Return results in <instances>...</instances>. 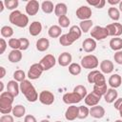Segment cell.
<instances>
[{
    "label": "cell",
    "mask_w": 122,
    "mask_h": 122,
    "mask_svg": "<svg viewBox=\"0 0 122 122\" xmlns=\"http://www.w3.org/2000/svg\"><path fill=\"white\" fill-rule=\"evenodd\" d=\"M114 122H122V120H121V119H117V120H115Z\"/></svg>",
    "instance_id": "cell-57"
},
{
    "label": "cell",
    "mask_w": 122,
    "mask_h": 122,
    "mask_svg": "<svg viewBox=\"0 0 122 122\" xmlns=\"http://www.w3.org/2000/svg\"><path fill=\"white\" fill-rule=\"evenodd\" d=\"M40 9V4L38 1L36 0H30L27 3L26 7H25V10H26V12L28 15H30V16H33L35 15L38 10Z\"/></svg>",
    "instance_id": "cell-13"
},
{
    "label": "cell",
    "mask_w": 122,
    "mask_h": 122,
    "mask_svg": "<svg viewBox=\"0 0 122 122\" xmlns=\"http://www.w3.org/2000/svg\"><path fill=\"white\" fill-rule=\"evenodd\" d=\"M38 100L40 101V103H42L43 105H51L54 102V95L50 91H42L39 93V97Z\"/></svg>",
    "instance_id": "cell-10"
},
{
    "label": "cell",
    "mask_w": 122,
    "mask_h": 122,
    "mask_svg": "<svg viewBox=\"0 0 122 122\" xmlns=\"http://www.w3.org/2000/svg\"><path fill=\"white\" fill-rule=\"evenodd\" d=\"M83 98L78 95L76 92H66L63 97H62V100L65 104H76V103H79Z\"/></svg>",
    "instance_id": "cell-12"
},
{
    "label": "cell",
    "mask_w": 122,
    "mask_h": 122,
    "mask_svg": "<svg viewBox=\"0 0 122 122\" xmlns=\"http://www.w3.org/2000/svg\"><path fill=\"white\" fill-rule=\"evenodd\" d=\"M118 8H119V9H118V10H119V11H121V12H122V1L119 3V7H118Z\"/></svg>",
    "instance_id": "cell-55"
},
{
    "label": "cell",
    "mask_w": 122,
    "mask_h": 122,
    "mask_svg": "<svg viewBox=\"0 0 122 122\" xmlns=\"http://www.w3.org/2000/svg\"><path fill=\"white\" fill-rule=\"evenodd\" d=\"M7 42L5 41L4 38H1L0 39V54H3L7 49Z\"/></svg>",
    "instance_id": "cell-49"
},
{
    "label": "cell",
    "mask_w": 122,
    "mask_h": 122,
    "mask_svg": "<svg viewBox=\"0 0 122 122\" xmlns=\"http://www.w3.org/2000/svg\"><path fill=\"white\" fill-rule=\"evenodd\" d=\"M76 17L81 21L90 20L92 17V9L89 6H81L76 10Z\"/></svg>",
    "instance_id": "cell-8"
},
{
    "label": "cell",
    "mask_w": 122,
    "mask_h": 122,
    "mask_svg": "<svg viewBox=\"0 0 122 122\" xmlns=\"http://www.w3.org/2000/svg\"><path fill=\"white\" fill-rule=\"evenodd\" d=\"M40 122H50V121H49L48 119H43V120H41Z\"/></svg>",
    "instance_id": "cell-56"
},
{
    "label": "cell",
    "mask_w": 122,
    "mask_h": 122,
    "mask_svg": "<svg viewBox=\"0 0 122 122\" xmlns=\"http://www.w3.org/2000/svg\"><path fill=\"white\" fill-rule=\"evenodd\" d=\"M4 7H5L4 1H0V12H2V11H3V10H4Z\"/></svg>",
    "instance_id": "cell-53"
},
{
    "label": "cell",
    "mask_w": 122,
    "mask_h": 122,
    "mask_svg": "<svg viewBox=\"0 0 122 122\" xmlns=\"http://www.w3.org/2000/svg\"><path fill=\"white\" fill-rule=\"evenodd\" d=\"M73 92H76L78 95H80L83 99L87 96V89H86V87L85 86H83V85H77V86H75L74 87V89H73Z\"/></svg>",
    "instance_id": "cell-39"
},
{
    "label": "cell",
    "mask_w": 122,
    "mask_h": 122,
    "mask_svg": "<svg viewBox=\"0 0 122 122\" xmlns=\"http://www.w3.org/2000/svg\"><path fill=\"white\" fill-rule=\"evenodd\" d=\"M8 44L12 50H20V39L19 38H10L8 41Z\"/></svg>",
    "instance_id": "cell-43"
},
{
    "label": "cell",
    "mask_w": 122,
    "mask_h": 122,
    "mask_svg": "<svg viewBox=\"0 0 122 122\" xmlns=\"http://www.w3.org/2000/svg\"><path fill=\"white\" fill-rule=\"evenodd\" d=\"M81 70H82L81 65H79L77 63H71L69 66V71L72 75H78V74H80L81 73Z\"/></svg>",
    "instance_id": "cell-34"
},
{
    "label": "cell",
    "mask_w": 122,
    "mask_h": 122,
    "mask_svg": "<svg viewBox=\"0 0 122 122\" xmlns=\"http://www.w3.org/2000/svg\"><path fill=\"white\" fill-rule=\"evenodd\" d=\"M113 59L118 65H122V51H116L113 55Z\"/></svg>",
    "instance_id": "cell-47"
},
{
    "label": "cell",
    "mask_w": 122,
    "mask_h": 122,
    "mask_svg": "<svg viewBox=\"0 0 122 122\" xmlns=\"http://www.w3.org/2000/svg\"><path fill=\"white\" fill-rule=\"evenodd\" d=\"M105 112H106L105 109L102 106H99V105L93 106L90 109V115L92 116L93 118H96V119L102 118L105 115Z\"/></svg>",
    "instance_id": "cell-17"
},
{
    "label": "cell",
    "mask_w": 122,
    "mask_h": 122,
    "mask_svg": "<svg viewBox=\"0 0 122 122\" xmlns=\"http://www.w3.org/2000/svg\"><path fill=\"white\" fill-rule=\"evenodd\" d=\"M71 60H72V56L70 52H62L59 56H58V64L61 67H67L70 66L71 64Z\"/></svg>",
    "instance_id": "cell-16"
},
{
    "label": "cell",
    "mask_w": 122,
    "mask_h": 122,
    "mask_svg": "<svg viewBox=\"0 0 122 122\" xmlns=\"http://www.w3.org/2000/svg\"><path fill=\"white\" fill-rule=\"evenodd\" d=\"M0 86H1V89H0V92H3V89H4V83H3L2 81L0 82Z\"/></svg>",
    "instance_id": "cell-54"
},
{
    "label": "cell",
    "mask_w": 122,
    "mask_h": 122,
    "mask_svg": "<svg viewBox=\"0 0 122 122\" xmlns=\"http://www.w3.org/2000/svg\"><path fill=\"white\" fill-rule=\"evenodd\" d=\"M0 122H14L13 116H11L10 114H3L0 117Z\"/></svg>",
    "instance_id": "cell-48"
},
{
    "label": "cell",
    "mask_w": 122,
    "mask_h": 122,
    "mask_svg": "<svg viewBox=\"0 0 122 122\" xmlns=\"http://www.w3.org/2000/svg\"><path fill=\"white\" fill-rule=\"evenodd\" d=\"M4 4H5V8H7L8 10H15V9L18 7L19 2H18V0H6V1H4Z\"/></svg>",
    "instance_id": "cell-42"
},
{
    "label": "cell",
    "mask_w": 122,
    "mask_h": 122,
    "mask_svg": "<svg viewBox=\"0 0 122 122\" xmlns=\"http://www.w3.org/2000/svg\"><path fill=\"white\" fill-rule=\"evenodd\" d=\"M109 45H110V48L112 51H121V49H122V38L113 37L110 40Z\"/></svg>",
    "instance_id": "cell-29"
},
{
    "label": "cell",
    "mask_w": 122,
    "mask_h": 122,
    "mask_svg": "<svg viewBox=\"0 0 122 122\" xmlns=\"http://www.w3.org/2000/svg\"><path fill=\"white\" fill-rule=\"evenodd\" d=\"M0 71H1V74H0V78H3V77L6 75V69H5L3 66H1V67H0Z\"/></svg>",
    "instance_id": "cell-51"
},
{
    "label": "cell",
    "mask_w": 122,
    "mask_h": 122,
    "mask_svg": "<svg viewBox=\"0 0 122 122\" xmlns=\"http://www.w3.org/2000/svg\"><path fill=\"white\" fill-rule=\"evenodd\" d=\"M42 30V24L39 21H33L29 27V32L31 36H37Z\"/></svg>",
    "instance_id": "cell-23"
},
{
    "label": "cell",
    "mask_w": 122,
    "mask_h": 122,
    "mask_svg": "<svg viewBox=\"0 0 122 122\" xmlns=\"http://www.w3.org/2000/svg\"><path fill=\"white\" fill-rule=\"evenodd\" d=\"M55 122H62V121H55Z\"/></svg>",
    "instance_id": "cell-58"
},
{
    "label": "cell",
    "mask_w": 122,
    "mask_h": 122,
    "mask_svg": "<svg viewBox=\"0 0 122 122\" xmlns=\"http://www.w3.org/2000/svg\"><path fill=\"white\" fill-rule=\"evenodd\" d=\"M108 15L109 17L113 21H118L120 18V11L115 7H111L108 10Z\"/></svg>",
    "instance_id": "cell-32"
},
{
    "label": "cell",
    "mask_w": 122,
    "mask_h": 122,
    "mask_svg": "<svg viewBox=\"0 0 122 122\" xmlns=\"http://www.w3.org/2000/svg\"><path fill=\"white\" fill-rule=\"evenodd\" d=\"M19 91H20V84H18L17 81H15V80H10L8 82L7 92H9L14 97L19 94Z\"/></svg>",
    "instance_id": "cell-18"
},
{
    "label": "cell",
    "mask_w": 122,
    "mask_h": 122,
    "mask_svg": "<svg viewBox=\"0 0 122 122\" xmlns=\"http://www.w3.org/2000/svg\"><path fill=\"white\" fill-rule=\"evenodd\" d=\"M18 122H21V121H18Z\"/></svg>",
    "instance_id": "cell-59"
},
{
    "label": "cell",
    "mask_w": 122,
    "mask_h": 122,
    "mask_svg": "<svg viewBox=\"0 0 122 122\" xmlns=\"http://www.w3.org/2000/svg\"><path fill=\"white\" fill-rule=\"evenodd\" d=\"M13 78L15 81L17 82H23L24 80H26V73L24 71L22 70H17L13 72Z\"/></svg>",
    "instance_id": "cell-37"
},
{
    "label": "cell",
    "mask_w": 122,
    "mask_h": 122,
    "mask_svg": "<svg viewBox=\"0 0 122 122\" xmlns=\"http://www.w3.org/2000/svg\"><path fill=\"white\" fill-rule=\"evenodd\" d=\"M117 96H118V92H116V90L111 88V89H108L107 92L104 94V99L106 103L111 104V103L115 102V100L117 99Z\"/></svg>",
    "instance_id": "cell-21"
},
{
    "label": "cell",
    "mask_w": 122,
    "mask_h": 122,
    "mask_svg": "<svg viewBox=\"0 0 122 122\" xmlns=\"http://www.w3.org/2000/svg\"><path fill=\"white\" fill-rule=\"evenodd\" d=\"M56 63V59L52 54H47L45 55L39 62V64L41 65V67L43 68L44 71H49L51 70L52 67H54Z\"/></svg>",
    "instance_id": "cell-9"
},
{
    "label": "cell",
    "mask_w": 122,
    "mask_h": 122,
    "mask_svg": "<svg viewBox=\"0 0 122 122\" xmlns=\"http://www.w3.org/2000/svg\"><path fill=\"white\" fill-rule=\"evenodd\" d=\"M92 25H93V22H92L91 19H90V20H84V21H81V22H80L79 28L81 29L82 32L86 33V32H88V31L91 30V28L92 27Z\"/></svg>",
    "instance_id": "cell-33"
},
{
    "label": "cell",
    "mask_w": 122,
    "mask_h": 122,
    "mask_svg": "<svg viewBox=\"0 0 122 122\" xmlns=\"http://www.w3.org/2000/svg\"><path fill=\"white\" fill-rule=\"evenodd\" d=\"M109 4H111V5H116V4H118L119 5V3L121 2L120 0H108L107 1Z\"/></svg>",
    "instance_id": "cell-52"
},
{
    "label": "cell",
    "mask_w": 122,
    "mask_h": 122,
    "mask_svg": "<svg viewBox=\"0 0 122 122\" xmlns=\"http://www.w3.org/2000/svg\"><path fill=\"white\" fill-rule=\"evenodd\" d=\"M106 29L108 30L109 36H113V37H119L122 34V24L120 23H112L106 26Z\"/></svg>",
    "instance_id": "cell-11"
},
{
    "label": "cell",
    "mask_w": 122,
    "mask_h": 122,
    "mask_svg": "<svg viewBox=\"0 0 122 122\" xmlns=\"http://www.w3.org/2000/svg\"><path fill=\"white\" fill-rule=\"evenodd\" d=\"M9 20L10 22L18 27V28H25L28 26L29 24V17L28 15L22 13L20 10H12L9 16Z\"/></svg>",
    "instance_id": "cell-3"
},
{
    "label": "cell",
    "mask_w": 122,
    "mask_h": 122,
    "mask_svg": "<svg viewBox=\"0 0 122 122\" xmlns=\"http://www.w3.org/2000/svg\"><path fill=\"white\" fill-rule=\"evenodd\" d=\"M107 84H104V85H100V86H96V85H93V91L95 93H97L98 95L100 96H104V94L107 92Z\"/></svg>",
    "instance_id": "cell-38"
},
{
    "label": "cell",
    "mask_w": 122,
    "mask_h": 122,
    "mask_svg": "<svg viewBox=\"0 0 122 122\" xmlns=\"http://www.w3.org/2000/svg\"><path fill=\"white\" fill-rule=\"evenodd\" d=\"M22 51L20 50H11L8 55V59L11 63H18L22 59Z\"/></svg>",
    "instance_id": "cell-24"
},
{
    "label": "cell",
    "mask_w": 122,
    "mask_h": 122,
    "mask_svg": "<svg viewBox=\"0 0 122 122\" xmlns=\"http://www.w3.org/2000/svg\"><path fill=\"white\" fill-rule=\"evenodd\" d=\"M90 115V109L86 106H79L78 107V118L85 119Z\"/></svg>",
    "instance_id": "cell-35"
},
{
    "label": "cell",
    "mask_w": 122,
    "mask_h": 122,
    "mask_svg": "<svg viewBox=\"0 0 122 122\" xmlns=\"http://www.w3.org/2000/svg\"><path fill=\"white\" fill-rule=\"evenodd\" d=\"M19 39H20V51L28 50V48L30 47V41L25 37H21Z\"/></svg>",
    "instance_id": "cell-45"
},
{
    "label": "cell",
    "mask_w": 122,
    "mask_h": 122,
    "mask_svg": "<svg viewBox=\"0 0 122 122\" xmlns=\"http://www.w3.org/2000/svg\"><path fill=\"white\" fill-rule=\"evenodd\" d=\"M43 71H44V70L41 67V65L39 63H34V64H32L30 67V69L28 71L27 76L30 80H36V79H38L41 76V74H42Z\"/></svg>",
    "instance_id": "cell-7"
},
{
    "label": "cell",
    "mask_w": 122,
    "mask_h": 122,
    "mask_svg": "<svg viewBox=\"0 0 122 122\" xmlns=\"http://www.w3.org/2000/svg\"><path fill=\"white\" fill-rule=\"evenodd\" d=\"M114 109H116L119 112V115L122 118V97L121 98H117L114 102Z\"/></svg>",
    "instance_id": "cell-46"
},
{
    "label": "cell",
    "mask_w": 122,
    "mask_h": 122,
    "mask_svg": "<svg viewBox=\"0 0 122 122\" xmlns=\"http://www.w3.org/2000/svg\"><path fill=\"white\" fill-rule=\"evenodd\" d=\"M82 48L86 52H92L96 49V42L92 38H86L82 43Z\"/></svg>",
    "instance_id": "cell-20"
},
{
    "label": "cell",
    "mask_w": 122,
    "mask_h": 122,
    "mask_svg": "<svg viewBox=\"0 0 122 122\" xmlns=\"http://www.w3.org/2000/svg\"><path fill=\"white\" fill-rule=\"evenodd\" d=\"M20 92L25 95L29 102H35L39 97L34 86L30 80H24L20 83Z\"/></svg>",
    "instance_id": "cell-1"
},
{
    "label": "cell",
    "mask_w": 122,
    "mask_h": 122,
    "mask_svg": "<svg viewBox=\"0 0 122 122\" xmlns=\"http://www.w3.org/2000/svg\"><path fill=\"white\" fill-rule=\"evenodd\" d=\"M35 46H36V50L38 51H46L50 47V41H49V39L42 37L36 41Z\"/></svg>",
    "instance_id": "cell-26"
},
{
    "label": "cell",
    "mask_w": 122,
    "mask_h": 122,
    "mask_svg": "<svg viewBox=\"0 0 122 122\" xmlns=\"http://www.w3.org/2000/svg\"><path fill=\"white\" fill-rule=\"evenodd\" d=\"M81 34H82V30H81V29H80L78 26H76V25L71 26V27L70 28L69 32H68V35H69V37L71 39L72 42L78 40V39L81 37Z\"/></svg>",
    "instance_id": "cell-19"
},
{
    "label": "cell",
    "mask_w": 122,
    "mask_h": 122,
    "mask_svg": "<svg viewBox=\"0 0 122 122\" xmlns=\"http://www.w3.org/2000/svg\"><path fill=\"white\" fill-rule=\"evenodd\" d=\"M11 112H12L13 116H15V117H17V118H20V117H23V116H24V114H25V112H26V109H25V107H24L23 105L18 104V105H15V106L13 107Z\"/></svg>",
    "instance_id": "cell-30"
},
{
    "label": "cell",
    "mask_w": 122,
    "mask_h": 122,
    "mask_svg": "<svg viewBox=\"0 0 122 122\" xmlns=\"http://www.w3.org/2000/svg\"><path fill=\"white\" fill-rule=\"evenodd\" d=\"M54 7L55 6H53V3L51 1H48V0L47 1H43L42 4H41V9H42L43 12H45L47 14L51 13L53 11V10H54Z\"/></svg>",
    "instance_id": "cell-31"
},
{
    "label": "cell",
    "mask_w": 122,
    "mask_h": 122,
    "mask_svg": "<svg viewBox=\"0 0 122 122\" xmlns=\"http://www.w3.org/2000/svg\"><path fill=\"white\" fill-rule=\"evenodd\" d=\"M87 3L91 6H93L96 9H102L104 8L106 1L105 0H87Z\"/></svg>",
    "instance_id": "cell-41"
},
{
    "label": "cell",
    "mask_w": 122,
    "mask_h": 122,
    "mask_svg": "<svg viewBox=\"0 0 122 122\" xmlns=\"http://www.w3.org/2000/svg\"><path fill=\"white\" fill-rule=\"evenodd\" d=\"M67 11H68V8L65 3H57L54 7V13L57 17L66 15Z\"/></svg>",
    "instance_id": "cell-28"
},
{
    "label": "cell",
    "mask_w": 122,
    "mask_h": 122,
    "mask_svg": "<svg viewBox=\"0 0 122 122\" xmlns=\"http://www.w3.org/2000/svg\"><path fill=\"white\" fill-rule=\"evenodd\" d=\"M91 36L94 40H103L109 36L108 30L106 27H100V26H95L91 30Z\"/></svg>",
    "instance_id": "cell-6"
},
{
    "label": "cell",
    "mask_w": 122,
    "mask_h": 122,
    "mask_svg": "<svg viewBox=\"0 0 122 122\" xmlns=\"http://www.w3.org/2000/svg\"><path fill=\"white\" fill-rule=\"evenodd\" d=\"M59 43L61 44V46L68 47V46H71L73 42H72L71 39L69 37L68 33H66V34H62V35L59 37Z\"/></svg>",
    "instance_id": "cell-40"
},
{
    "label": "cell",
    "mask_w": 122,
    "mask_h": 122,
    "mask_svg": "<svg viewBox=\"0 0 122 122\" xmlns=\"http://www.w3.org/2000/svg\"><path fill=\"white\" fill-rule=\"evenodd\" d=\"M65 118L68 121H73L78 118V107L71 105L65 112Z\"/></svg>",
    "instance_id": "cell-15"
},
{
    "label": "cell",
    "mask_w": 122,
    "mask_h": 122,
    "mask_svg": "<svg viewBox=\"0 0 122 122\" xmlns=\"http://www.w3.org/2000/svg\"><path fill=\"white\" fill-rule=\"evenodd\" d=\"M13 34V29L10 26H3L1 28V35L5 38H10Z\"/></svg>",
    "instance_id": "cell-36"
},
{
    "label": "cell",
    "mask_w": 122,
    "mask_h": 122,
    "mask_svg": "<svg viewBox=\"0 0 122 122\" xmlns=\"http://www.w3.org/2000/svg\"><path fill=\"white\" fill-rule=\"evenodd\" d=\"M14 96L9 92H3L0 94V112L2 114H9L12 112V103Z\"/></svg>",
    "instance_id": "cell-2"
},
{
    "label": "cell",
    "mask_w": 122,
    "mask_h": 122,
    "mask_svg": "<svg viewBox=\"0 0 122 122\" xmlns=\"http://www.w3.org/2000/svg\"><path fill=\"white\" fill-rule=\"evenodd\" d=\"M24 122H37V120H36L35 116H33L31 114H28V115L25 116Z\"/></svg>",
    "instance_id": "cell-50"
},
{
    "label": "cell",
    "mask_w": 122,
    "mask_h": 122,
    "mask_svg": "<svg viewBox=\"0 0 122 122\" xmlns=\"http://www.w3.org/2000/svg\"><path fill=\"white\" fill-rule=\"evenodd\" d=\"M70 23H71V21H70V19H69V17L67 15L58 17V24H59V26L61 28H68Z\"/></svg>",
    "instance_id": "cell-44"
},
{
    "label": "cell",
    "mask_w": 122,
    "mask_h": 122,
    "mask_svg": "<svg viewBox=\"0 0 122 122\" xmlns=\"http://www.w3.org/2000/svg\"><path fill=\"white\" fill-rule=\"evenodd\" d=\"M109 85L111 86V88L112 89H116L118 87H120V85L122 84V77L117 74V73H114V74H112L109 78V81H108Z\"/></svg>",
    "instance_id": "cell-25"
},
{
    "label": "cell",
    "mask_w": 122,
    "mask_h": 122,
    "mask_svg": "<svg viewBox=\"0 0 122 122\" xmlns=\"http://www.w3.org/2000/svg\"><path fill=\"white\" fill-rule=\"evenodd\" d=\"M99 67H100V71L102 73H111V72H112L113 68H114L113 63L109 59H105V60L101 61Z\"/></svg>",
    "instance_id": "cell-22"
},
{
    "label": "cell",
    "mask_w": 122,
    "mask_h": 122,
    "mask_svg": "<svg viewBox=\"0 0 122 122\" xmlns=\"http://www.w3.org/2000/svg\"><path fill=\"white\" fill-rule=\"evenodd\" d=\"M98 65H99V61L97 57L93 54H88L81 59V67L84 69H89V70L96 69Z\"/></svg>",
    "instance_id": "cell-5"
},
{
    "label": "cell",
    "mask_w": 122,
    "mask_h": 122,
    "mask_svg": "<svg viewBox=\"0 0 122 122\" xmlns=\"http://www.w3.org/2000/svg\"><path fill=\"white\" fill-rule=\"evenodd\" d=\"M101 97H102V96L98 95V94L95 93L94 92H90L89 94H87V96L84 98V101H85V104H86L87 106L93 107V106L98 105V103H99Z\"/></svg>",
    "instance_id": "cell-14"
},
{
    "label": "cell",
    "mask_w": 122,
    "mask_h": 122,
    "mask_svg": "<svg viewBox=\"0 0 122 122\" xmlns=\"http://www.w3.org/2000/svg\"><path fill=\"white\" fill-rule=\"evenodd\" d=\"M62 28L59 26V25H52L50 27L49 30H48V34L50 37L51 38H57V37H60L62 34Z\"/></svg>",
    "instance_id": "cell-27"
},
{
    "label": "cell",
    "mask_w": 122,
    "mask_h": 122,
    "mask_svg": "<svg viewBox=\"0 0 122 122\" xmlns=\"http://www.w3.org/2000/svg\"><path fill=\"white\" fill-rule=\"evenodd\" d=\"M87 79H88V82L90 84H93L96 86L106 84V79H105L104 74L97 70H92V71H90L88 73Z\"/></svg>",
    "instance_id": "cell-4"
}]
</instances>
